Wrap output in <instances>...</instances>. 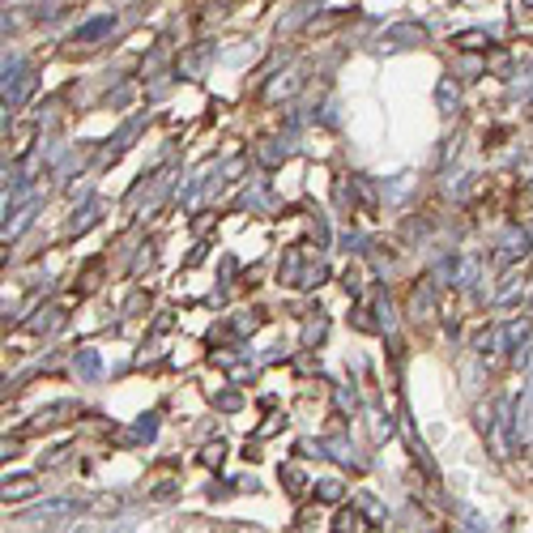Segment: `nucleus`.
Instances as JSON below:
<instances>
[{
    "label": "nucleus",
    "instance_id": "f03ea898",
    "mask_svg": "<svg viewBox=\"0 0 533 533\" xmlns=\"http://www.w3.org/2000/svg\"><path fill=\"white\" fill-rule=\"evenodd\" d=\"M533 248V235H529V227H520V230H508L500 239V260H517V257H525Z\"/></svg>",
    "mask_w": 533,
    "mask_h": 533
},
{
    "label": "nucleus",
    "instance_id": "1a4fd4ad",
    "mask_svg": "<svg viewBox=\"0 0 533 533\" xmlns=\"http://www.w3.org/2000/svg\"><path fill=\"white\" fill-rule=\"evenodd\" d=\"M31 218H34V210H31V205H26V210H17V218H14V222H5V243H9V239H17V235L26 230V222H31Z\"/></svg>",
    "mask_w": 533,
    "mask_h": 533
},
{
    "label": "nucleus",
    "instance_id": "9d476101",
    "mask_svg": "<svg viewBox=\"0 0 533 533\" xmlns=\"http://www.w3.org/2000/svg\"><path fill=\"white\" fill-rule=\"evenodd\" d=\"M277 478H282V483H291V486H286L291 495H299V491H303V474H299L294 465H277Z\"/></svg>",
    "mask_w": 533,
    "mask_h": 533
},
{
    "label": "nucleus",
    "instance_id": "7ed1b4c3",
    "mask_svg": "<svg viewBox=\"0 0 533 533\" xmlns=\"http://www.w3.org/2000/svg\"><path fill=\"white\" fill-rule=\"evenodd\" d=\"M115 31V17H95V22H86V26H77V34H73V43H98V39H107V34Z\"/></svg>",
    "mask_w": 533,
    "mask_h": 533
},
{
    "label": "nucleus",
    "instance_id": "4468645a",
    "mask_svg": "<svg viewBox=\"0 0 533 533\" xmlns=\"http://www.w3.org/2000/svg\"><path fill=\"white\" fill-rule=\"evenodd\" d=\"M205 465H222V444H213V448H205Z\"/></svg>",
    "mask_w": 533,
    "mask_h": 533
},
{
    "label": "nucleus",
    "instance_id": "423d86ee",
    "mask_svg": "<svg viewBox=\"0 0 533 533\" xmlns=\"http://www.w3.org/2000/svg\"><path fill=\"white\" fill-rule=\"evenodd\" d=\"M73 367H77V375H86V380H95V375H98V350H77V358H73Z\"/></svg>",
    "mask_w": 533,
    "mask_h": 533
},
{
    "label": "nucleus",
    "instance_id": "2eb2a0df",
    "mask_svg": "<svg viewBox=\"0 0 533 533\" xmlns=\"http://www.w3.org/2000/svg\"><path fill=\"white\" fill-rule=\"evenodd\" d=\"M112 533H137V529H132V525H120V529H112Z\"/></svg>",
    "mask_w": 533,
    "mask_h": 533
},
{
    "label": "nucleus",
    "instance_id": "20e7f679",
    "mask_svg": "<svg viewBox=\"0 0 533 533\" xmlns=\"http://www.w3.org/2000/svg\"><path fill=\"white\" fill-rule=\"evenodd\" d=\"M26 495H34V478H31V474H17V478H5V500H9V503L26 500Z\"/></svg>",
    "mask_w": 533,
    "mask_h": 533
},
{
    "label": "nucleus",
    "instance_id": "f8f14e48",
    "mask_svg": "<svg viewBox=\"0 0 533 533\" xmlns=\"http://www.w3.org/2000/svg\"><path fill=\"white\" fill-rule=\"evenodd\" d=\"M456 43H461V48H483V43H491V39H486L483 31H465L461 39H456Z\"/></svg>",
    "mask_w": 533,
    "mask_h": 533
},
{
    "label": "nucleus",
    "instance_id": "dca6fc26",
    "mask_svg": "<svg viewBox=\"0 0 533 533\" xmlns=\"http://www.w3.org/2000/svg\"><path fill=\"white\" fill-rule=\"evenodd\" d=\"M529 397H533V380H529Z\"/></svg>",
    "mask_w": 533,
    "mask_h": 533
},
{
    "label": "nucleus",
    "instance_id": "ddd939ff",
    "mask_svg": "<svg viewBox=\"0 0 533 533\" xmlns=\"http://www.w3.org/2000/svg\"><path fill=\"white\" fill-rule=\"evenodd\" d=\"M154 431H158V422H154V414H146V419L137 422V436H146V439H154Z\"/></svg>",
    "mask_w": 533,
    "mask_h": 533
},
{
    "label": "nucleus",
    "instance_id": "0eeeda50",
    "mask_svg": "<svg viewBox=\"0 0 533 533\" xmlns=\"http://www.w3.org/2000/svg\"><path fill=\"white\" fill-rule=\"evenodd\" d=\"M312 491H316V500H321V503H338L341 500V483H338V478H321Z\"/></svg>",
    "mask_w": 533,
    "mask_h": 533
},
{
    "label": "nucleus",
    "instance_id": "6e6552de",
    "mask_svg": "<svg viewBox=\"0 0 533 533\" xmlns=\"http://www.w3.org/2000/svg\"><path fill=\"white\" fill-rule=\"evenodd\" d=\"M333 529H338V533H363L367 525H363V517L350 508V512H338V525H333Z\"/></svg>",
    "mask_w": 533,
    "mask_h": 533
},
{
    "label": "nucleus",
    "instance_id": "f257e3e1",
    "mask_svg": "<svg viewBox=\"0 0 533 533\" xmlns=\"http://www.w3.org/2000/svg\"><path fill=\"white\" fill-rule=\"evenodd\" d=\"M529 333H533V321H529V316H520V321L503 324V333H500L503 350H517V358H525V338H529Z\"/></svg>",
    "mask_w": 533,
    "mask_h": 533
},
{
    "label": "nucleus",
    "instance_id": "39448f33",
    "mask_svg": "<svg viewBox=\"0 0 533 533\" xmlns=\"http://www.w3.org/2000/svg\"><path fill=\"white\" fill-rule=\"evenodd\" d=\"M474 350H478V355H495V350H503L500 329H483V333L474 338Z\"/></svg>",
    "mask_w": 533,
    "mask_h": 533
},
{
    "label": "nucleus",
    "instance_id": "9b49d317",
    "mask_svg": "<svg viewBox=\"0 0 533 533\" xmlns=\"http://www.w3.org/2000/svg\"><path fill=\"white\" fill-rule=\"evenodd\" d=\"M436 98H439V107H456V81H453V77H444V81H439Z\"/></svg>",
    "mask_w": 533,
    "mask_h": 533
}]
</instances>
